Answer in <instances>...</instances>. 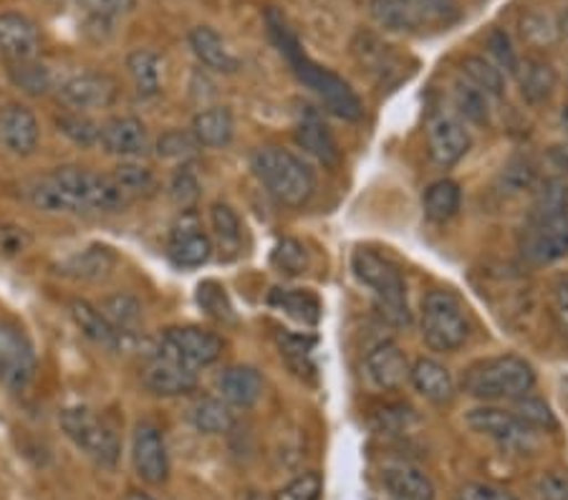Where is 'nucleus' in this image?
I'll use <instances>...</instances> for the list:
<instances>
[{"instance_id":"obj_48","label":"nucleus","mask_w":568,"mask_h":500,"mask_svg":"<svg viewBox=\"0 0 568 500\" xmlns=\"http://www.w3.org/2000/svg\"><path fill=\"white\" fill-rule=\"evenodd\" d=\"M170 197L182 213H190L200 200V182L187 167H182L170 182Z\"/></svg>"},{"instance_id":"obj_23","label":"nucleus","mask_w":568,"mask_h":500,"mask_svg":"<svg viewBox=\"0 0 568 500\" xmlns=\"http://www.w3.org/2000/svg\"><path fill=\"white\" fill-rule=\"evenodd\" d=\"M364 367L366 377H369L372 385L379 389H397L409 379V364L405 351L392 341H384L377 349H372L369 357L364 361Z\"/></svg>"},{"instance_id":"obj_15","label":"nucleus","mask_w":568,"mask_h":500,"mask_svg":"<svg viewBox=\"0 0 568 500\" xmlns=\"http://www.w3.org/2000/svg\"><path fill=\"white\" fill-rule=\"evenodd\" d=\"M132 466L144 483L162 486L170 478V455L168 442L158 427L142 422L134 427L132 438Z\"/></svg>"},{"instance_id":"obj_3","label":"nucleus","mask_w":568,"mask_h":500,"mask_svg":"<svg viewBox=\"0 0 568 500\" xmlns=\"http://www.w3.org/2000/svg\"><path fill=\"white\" fill-rule=\"evenodd\" d=\"M463 392L483 402H500V399H518L536 387V371L524 357L503 354L470 364L463 371Z\"/></svg>"},{"instance_id":"obj_51","label":"nucleus","mask_w":568,"mask_h":500,"mask_svg":"<svg viewBox=\"0 0 568 500\" xmlns=\"http://www.w3.org/2000/svg\"><path fill=\"white\" fill-rule=\"evenodd\" d=\"M29 245H31V235L26 227L13 225V223H0V256L16 258L29 251Z\"/></svg>"},{"instance_id":"obj_42","label":"nucleus","mask_w":568,"mask_h":500,"mask_svg":"<svg viewBox=\"0 0 568 500\" xmlns=\"http://www.w3.org/2000/svg\"><path fill=\"white\" fill-rule=\"evenodd\" d=\"M271 263L273 268L283 273V276H301V273L308 271L311 258L304 243H298L296 238H283L276 243V248H273Z\"/></svg>"},{"instance_id":"obj_31","label":"nucleus","mask_w":568,"mask_h":500,"mask_svg":"<svg viewBox=\"0 0 568 500\" xmlns=\"http://www.w3.org/2000/svg\"><path fill=\"white\" fill-rule=\"evenodd\" d=\"M265 302L306 326H316L321 322V314H324L318 296L306 288H273Z\"/></svg>"},{"instance_id":"obj_57","label":"nucleus","mask_w":568,"mask_h":500,"mask_svg":"<svg viewBox=\"0 0 568 500\" xmlns=\"http://www.w3.org/2000/svg\"><path fill=\"white\" fill-rule=\"evenodd\" d=\"M556 31L564 35V39H568V11L558 18V25H556Z\"/></svg>"},{"instance_id":"obj_41","label":"nucleus","mask_w":568,"mask_h":500,"mask_svg":"<svg viewBox=\"0 0 568 500\" xmlns=\"http://www.w3.org/2000/svg\"><path fill=\"white\" fill-rule=\"evenodd\" d=\"M460 71L467 81H473V84L480 91H485L490 99H500L503 94H506V81H503L500 69L496 67V63H490L488 59L467 57L463 61Z\"/></svg>"},{"instance_id":"obj_7","label":"nucleus","mask_w":568,"mask_h":500,"mask_svg":"<svg viewBox=\"0 0 568 500\" xmlns=\"http://www.w3.org/2000/svg\"><path fill=\"white\" fill-rule=\"evenodd\" d=\"M470 336V318L453 290H429L423 302V339L433 351H457Z\"/></svg>"},{"instance_id":"obj_44","label":"nucleus","mask_w":568,"mask_h":500,"mask_svg":"<svg viewBox=\"0 0 568 500\" xmlns=\"http://www.w3.org/2000/svg\"><path fill=\"white\" fill-rule=\"evenodd\" d=\"M195 302L210 318H215V322H235L231 298H227L225 288L220 286L217 280H203V284L197 286Z\"/></svg>"},{"instance_id":"obj_22","label":"nucleus","mask_w":568,"mask_h":500,"mask_svg":"<svg viewBox=\"0 0 568 500\" xmlns=\"http://www.w3.org/2000/svg\"><path fill=\"white\" fill-rule=\"evenodd\" d=\"M69 314L77 324V329L87 336L89 341H94L97 347L119 351L132 347V339H126L124 334H119L112 324L106 322V316L99 312L97 304H89L84 298H77V302L69 304Z\"/></svg>"},{"instance_id":"obj_32","label":"nucleus","mask_w":568,"mask_h":500,"mask_svg":"<svg viewBox=\"0 0 568 500\" xmlns=\"http://www.w3.org/2000/svg\"><path fill=\"white\" fill-rule=\"evenodd\" d=\"M99 312L106 316V322L114 326L119 334H124L126 339L136 341L140 339V326H142V304L130 294H112L104 296L97 304Z\"/></svg>"},{"instance_id":"obj_29","label":"nucleus","mask_w":568,"mask_h":500,"mask_svg":"<svg viewBox=\"0 0 568 500\" xmlns=\"http://www.w3.org/2000/svg\"><path fill=\"white\" fill-rule=\"evenodd\" d=\"M192 136L200 147H225L235 134V120L227 106H210L192 120Z\"/></svg>"},{"instance_id":"obj_13","label":"nucleus","mask_w":568,"mask_h":500,"mask_svg":"<svg viewBox=\"0 0 568 500\" xmlns=\"http://www.w3.org/2000/svg\"><path fill=\"white\" fill-rule=\"evenodd\" d=\"M59 99L69 112L89 114L97 109L114 106L119 99V84L102 71H84V74L63 81L59 86Z\"/></svg>"},{"instance_id":"obj_39","label":"nucleus","mask_w":568,"mask_h":500,"mask_svg":"<svg viewBox=\"0 0 568 500\" xmlns=\"http://www.w3.org/2000/svg\"><path fill=\"white\" fill-rule=\"evenodd\" d=\"M453 96H455V106L460 116H465L467 122L473 124H488L490 120V96L480 91L473 81H467L465 76L455 81L453 86Z\"/></svg>"},{"instance_id":"obj_54","label":"nucleus","mask_w":568,"mask_h":500,"mask_svg":"<svg viewBox=\"0 0 568 500\" xmlns=\"http://www.w3.org/2000/svg\"><path fill=\"white\" fill-rule=\"evenodd\" d=\"M503 182H506L508 193H524V190L534 187V170L526 162H516L503 172Z\"/></svg>"},{"instance_id":"obj_60","label":"nucleus","mask_w":568,"mask_h":500,"mask_svg":"<svg viewBox=\"0 0 568 500\" xmlns=\"http://www.w3.org/2000/svg\"><path fill=\"white\" fill-rule=\"evenodd\" d=\"M245 500H263V498H261V496H255V493H251V496L245 498Z\"/></svg>"},{"instance_id":"obj_26","label":"nucleus","mask_w":568,"mask_h":500,"mask_svg":"<svg viewBox=\"0 0 568 500\" xmlns=\"http://www.w3.org/2000/svg\"><path fill=\"white\" fill-rule=\"evenodd\" d=\"M190 49L207 69L220 71V74H235L241 69V59L227 49L223 35L210 25H197L190 31Z\"/></svg>"},{"instance_id":"obj_20","label":"nucleus","mask_w":568,"mask_h":500,"mask_svg":"<svg viewBox=\"0 0 568 500\" xmlns=\"http://www.w3.org/2000/svg\"><path fill=\"white\" fill-rule=\"evenodd\" d=\"M99 144L112 157L136 160L150 152V134L136 116H112L99 130Z\"/></svg>"},{"instance_id":"obj_40","label":"nucleus","mask_w":568,"mask_h":500,"mask_svg":"<svg viewBox=\"0 0 568 500\" xmlns=\"http://www.w3.org/2000/svg\"><path fill=\"white\" fill-rule=\"evenodd\" d=\"M23 195L33 207H39L43 213H77L71 200L63 195V190L49 175L29 182Z\"/></svg>"},{"instance_id":"obj_5","label":"nucleus","mask_w":568,"mask_h":500,"mask_svg":"<svg viewBox=\"0 0 568 500\" xmlns=\"http://www.w3.org/2000/svg\"><path fill=\"white\" fill-rule=\"evenodd\" d=\"M352 271L356 280L372 290L382 308V314L387 316L392 324L397 326L409 324L405 276H402V268L387 256V253H379L372 248H356L352 253Z\"/></svg>"},{"instance_id":"obj_25","label":"nucleus","mask_w":568,"mask_h":500,"mask_svg":"<svg viewBox=\"0 0 568 500\" xmlns=\"http://www.w3.org/2000/svg\"><path fill=\"white\" fill-rule=\"evenodd\" d=\"M263 377L255 367H227L217 377V397L225 399L231 407L248 409L263 397Z\"/></svg>"},{"instance_id":"obj_52","label":"nucleus","mask_w":568,"mask_h":500,"mask_svg":"<svg viewBox=\"0 0 568 500\" xmlns=\"http://www.w3.org/2000/svg\"><path fill=\"white\" fill-rule=\"evenodd\" d=\"M536 500H568V472L551 470L536 480Z\"/></svg>"},{"instance_id":"obj_17","label":"nucleus","mask_w":568,"mask_h":500,"mask_svg":"<svg viewBox=\"0 0 568 500\" xmlns=\"http://www.w3.org/2000/svg\"><path fill=\"white\" fill-rule=\"evenodd\" d=\"M142 385L158 397H182L197 387V371L154 349L142 369Z\"/></svg>"},{"instance_id":"obj_34","label":"nucleus","mask_w":568,"mask_h":500,"mask_svg":"<svg viewBox=\"0 0 568 500\" xmlns=\"http://www.w3.org/2000/svg\"><path fill=\"white\" fill-rule=\"evenodd\" d=\"M126 71L142 99H152L162 91V59L150 49H136L126 57Z\"/></svg>"},{"instance_id":"obj_55","label":"nucleus","mask_w":568,"mask_h":500,"mask_svg":"<svg viewBox=\"0 0 568 500\" xmlns=\"http://www.w3.org/2000/svg\"><path fill=\"white\" fill-rule=\"evenodd\" d=\"M460 500H518L508 490L490 483H467L460 490Z\"/></svg>"},{"instance_id":"obj_9","label":"nucleus","mask_w":568,"mask_h":500,"mask_svg":"<svg viewBox=\"0 0 568 500\" xmlns=\"http://www.w3.org/2000/svg\"><path fill=\"white\" fill-rule=\"evenodd\" d=\"M520 256L530 266H551L568 256V205L556 213L528 215Z\"/></svg>"},{"instance_id":"obj_33","label":"nucleus","mask_w":568,"mask_h":500,"mask_svg":"<svg viewBox=\"0 0 568 500\" xmlns=\"http://www.w3.org/2000/svg\"><path fill=\"white\" fill-rule=\"evenodd\" d=\"M6 74L18 91H23V94H29V96H45L53 86H57L51 69L45 67L41 59L8 61Z\"/></svg>"},{"instance_id":"obj_50","label":"nucleus","mask_w":568,"mask_h":500,"mask_svg":"<svg viewBox=\"0 0 568 500\" xmlns=\"http://www.w3.org/2000/svg\"><path fill=\"white\" fill-rule=\"evenodd\" d=\"M197 140L192 136V132H180L172 130L168 134L160 136L158 142V154L164 160H187L190 154L197 152Z\"/></svg>"},{"instance_id":"obj_10","label":"nucleus","mask_w":568,"mask_h":500,"mask_svg":"<svg viewBox=\"0 0 568 500\" xmlns=\"http://www.w3.org/2000/svg\"><path fill=\"white\" fill-rule=\"evenodd\" d=\"M158 351L197 371L223 357L225 339L203 326H172L160 336Z\"/></svg>"},{"instance_id":"obj_19","label":"nucleus","mask_w":568,"mask_h":500,"mask_svg":"<svg viewBox=\"0 0 568 500\" xmlns=\"http://www.w3.org/2000/svg\"><path fill=\"white\" fill-rule=\"evenodd\" d=\"M116 266L119 256L112 245L91 243L87 248L63 258L57 266V273L69 280H77V284H99V280L112 276Z\"/></svg>"},{"instance_id":"obj_58","label":"nucleus","mask_w":568,"mask_h":500,"mask_svg":"<svg viewBox=\"0 0 568 500\" xmlns=\"http://www.w3.org/2000/svg\"><path fill=\"white\" fill-rule=\"evenodd\" d=\"M126 500H154L152 496H146V493H142V490H132L130 496H126Z\"/></svg>"},{"instance_id":"obj_49","label":"nucleus","mask_w":568,"mask_h":500,"mask_svg":"<svg viewBox=\"0 0 568 500\" xmlns=\"http://www.w3.org/2000/svg\"><path fill=\"white\" fill-rule=\"evenodd\" d=\"M321 493H324V480L318 472H304V476L293 478L288 486H283L276 500H321Z\"/></svg>"},{"instance_id":"obj_45","label":"nucleus","mask_w":568,"mask_h":500,"mask_svg":"<svg viewBox=\"0 0 568 500\" xmlns=\"http://www.w3.org/2000/svg\"><path fill=\"white\" fill-rule=\"evenodd\" d=\"M513 415L520 417L528 427H534V430H554L556 427V417L551 409H548L546 402H540L536 397H518L513 399Z\"/></svg>"},{"instance_id":"obj_14","label":"nucleus","mask_w":568,"mask_h":500,"mask_svg":"<svg viewBox=\"0 0 568 500\" xmlns=\"http://www.w3.org/2000/svg\"><path fill=\"white\" fill-rule=\"evenodd\" d=\"M168 256L178 268H200L213 258V238L203 231L195 213H182L170 227Z\"/></svg>"},{"instance_id":"obj_36","label":"nucleus","mask_w":568,"mask_h":500,"mask_svg":"<svg viewBox=\"0 0 568 500\" xmlns=\"http://www.w3.org/2000/svg\"><path fill=\"white\" fill-rule=\"evenodd\" d=\"M210 225H213L220 253L225 258L237 256L243 245V223L233 207L227 203H215L210 207Z\"/></svg>"},{"instance_id":"obj_35","label":"nucleus","mask_w":568,"mask_h":500,"mask_svg":"<svg viewBox=\"0 0 568 500\" xmlns=\"http://www.w3.org/2000/svg\"><path fill=\"white\" fill-rule=\"evenodd\" d=\"M190 422L195 425V430L205 435H223L231 432L235 425L233 407L220 397H200L195 405L190 407Z\"/></svg>"},{"instance_id":"obj_28","label":"nucleus","mask_w":568,"mask_h":500,"mask_svg":"<svg viewBox=\"0 0 568 500\" xmlns=\"http://www.w3.org/2000/svg\"><path fill=\"white\" fill-rule=\"evenodd\" d=\"M518 84H520V94L528 104H546L548 99L556 94L558 86V74L551 63L544 59H526L518 67Z\"/></svg>"},{"instance_id":"obj_56","label":"nucleus","mask_w":568,"mask_h":500,"mask_svg":"<svg viewBox=\"0 0 568 500\" xmlns=\"http://www.w3.org/2000/svg\"><path fill=\"white\" fill-rule=\"evenodd\" d=\"M554 308L558 322H561L564 329H568V278H564L554 290Z\"/></svg>"},{"instance_id":"obj_12","label":"nucleus","mask_w":568,"mask_h":500,"mask_svg":"<svg viewBox=\"0 0 568 500\" xmlns=\"http://www.w3.org/2000/svg\"><path fill=\"white\" fill-rule=\"evenodd\" d=\"M467 425L470 430L478 435H485V438L496 440L500 448L508 450H530L536 442V430L528 427L520 417H516L510 409H498V407H478L467 412Z\"/></svg>"},{"instance_id":"obj_16","label":"nucleus","mask_w":568,"mask_h":500,"mask_svg":"<svg viewBox=\"0 0 568 500\" xmlns=\"http://www.w3.org/2000/svg\"><path fill=\"white\" fill-rule=\"evenodd\" d=\"M470 132L453 114H435L427 124V150L439 167H453L470 150Z\"/></svg>"},{"instance_id":"obj_24","label":"nucleus","mask_w":568,"mask_h":500,"mask_svg":"<svg viewBox=\"0 0 568 500\" xmlns=\"http://www.w3.org/2000/svg\"><path fill=\"white\" fill-rule=\"evenodd\" d=\"M296 142L301 150L316 157L324 167H338V162H342V150H338L334 134L328 132V126L316 112H306L301 116L296 124Z\"/></svg>"},{"instance_id":"obj_6","label":"nucleus","mask_w":568,"mask_h":500,"mask_svg":"<svg viewBox=\"0 0 568 500\" xmlns=\"http://www.w3.org/2000/svg\"><path fill=\"white\" fill-rule=\"evenodd\" d=\"M49 177L63 190L77 213H122L132 203L122 195L112 177L99 175L87 167L63 165L49 172Z\"/></svg>"},{"instance_id":"obj_8","label":"nucleus","mask_w":568,"mask_h":500,"mask_svg":"<svg viewBox=\"0 0 568 500\" xmlns=\"http://www.w3.org/2000/svg\"><path fill=\"white\" fill-rule=\"evenodd\" d=\"M59 422L61 430L67 432V438L77 445L89 460H94L99 468L106 470L116 468L119 455H122V442H119V435L102 420V417L94 415L87 407H69L61 412Z\"/></svg>"},{"instance_id":"obj_21","label":"nucleus","mask_w":568,"mask_h":500,"mask_svg":"<svg viewBox=\"0 0 568 500\" xmlns=\"http://www.w3.org/2000/svg\"><path fill=\"white\" fill-rule=\"evenodd\" d=\"M41 57V33L29 16L0 13V59L29 61Z\"/></svg>"},{"instance_id":"obj_43","label":"nucleus","mask_w":568,"mask_h":500,"mask_svg":"<svg viewBox=\"0 0 568 500\" xmlns=\"http://www.w3.org/2000/svg\"><path fill=\"white\" fill-rule=\"evenodd\" d=\"M57 126L63 136H69L79 147H94V144H99V130H102V124H97L89 114L67 112L57 116Z\"/></svg>"},{"instance_id":"obj_46","label":"nucleus","mask_w":568,"mask_h":500,"mask_svg":"<svg viewBox=\"0 0 568 500\" xmlns=\"http://www.w3.org/2000/svg\"><path fill=\"white\" fill-rule=\"evenodd\" d=\"M77 6L91 18V21L116 23L134 11L136 0H77Z\"/></svg>"},{"instance_id":"obj_37","label":"nucleus","mask_w":568,"mask_h":500,"mask_svg":"<svg viewBox=\"0 0 568 500\" xmlns=\"http://www.w3.org/2000/svg\"><path fill=\"white\" fill-rule=\"evenodd\" d=\"M460 203H463L460 185L453 180L433 182V185L425 190V197H423L425 215H427V221H433V223L450 221V217H455L457 211H460Z\"/></svg>"},{"instance_id":"obj_38","label":"nucleus","mask_w":568,"mask_h":500,"mask_svg":"<svg viewBox=\"0 0 568 500\" xmlns=\"http://www.w3.org/2000/svg\"><path fill=\"white\" fill-rule=\"evenodd\" d=\"M112 182L122 190V195L130 200V203H136V200L150 197L154 190H158V180H154V172L150 167L140 165V162L124 160L112 170Z\"/></svg>"},{"instance_id":"obj_18","label":"nucleus","mask_w":568,"mask_h":500,"mask_svg":"<svg viewBox=\"0 0 568 500\" xmlns=\"http://www.w3.org/2000/svg\"><path fill=\"white\" fill-rule=\"evenodd\" d=\"M0 144L18 157H31L41 144V124L26 104H6L0 109Z\"/></svg>"},{"instance_id":"obj_27","label":"nucleus","mask_w":568,"mask_h":500,"mask_svg":"<svg viewBox=\"0 0 568 500\" xmlns=\"http://www.w3.org/2000/svg\"><path fill=\"white\" fill-rule=\"evenodd\" d=\"M409 381L419 395L435 405H447L455 397V379L443 364L435 359H417L409 367Z\"/></svg>"},{"instance_id":"obj_2","label":"nucleus","mask_w":568,"mask_h":500,"mask_svg":"<svg viewBox=\"0 0 568 500\" xmlns=\"http://www.w3.org/2000/svg\"><path fill=\"white\" fill-rule=\"evenodd\" d=\"M251 167L273 200L286 207H304L316 193V175L298 154L283 147H263L253 154Z\"/></svg>"},{"instance_id":"obj_4","label":"nucleus","mask_w":568,"mask_h":500,"mask_svg":"<svg viewBox=\"0 0 568 500\" xmlns=\"http://www.w3.org/2000/svg\"><path fill=\"white\" fill-rule=\"evenodd\" d=\"M369 16L384 31L439 33L463 18L457 0H369Z\"/></svg>"},{"instance_id":"obj_53","label":"nucleus","mask_w":568,"mask_h":500,"mask_svg":"<svg viewBox=\"0 0 568 500\" xmlns=\"http://www.w3.org/2000/svg\"><path fill=\"white\" fill-rule=\"evenodd\" d=\"M488 45H490V51L496 53V59H498V63L500 67H506L510 74H518V67H520V61H518V57H516V51H513V45H510V39L503 31H496L490 35V41H488Z\"/></svg>"},{"instance_id":"obj_47","label":"nucleus","mask_w":568,"mask_h":500,"mask_svg":"<svg viewBox=\"0 0 568 500\" xmlns=\"http://www.w3.org/2000/svg\"><path fill=\"white\" fill-rule=\"evenodd\" d=\"M281 349L286 354V359L296 375H304V369L311 371V349L316 347L314 336H298V334H281Z\"/></svg>"},{"instance_id":"obj_59","label":"nucleus","mask_w":568,"mask_h":500,"mask_svg":"<svg viewBox=\"0 0 568 500\" xmlns=\"http://www.w3.org/2000/svg\"><path fill=\"white\" fill-rule=\"evenodd\" d=\"M564 124H566V126H568V106H566V109H564Z\"/></svg>"},{"instance_id":"obj_30","label":"nucleus","mask_w":568,"mask_h":500,"mask_svg":"<svg viewBox=\"0 0 568 500\" xmlns=\"http://www.w3.org/2000/svg\"><path fill=\"white\" fill-rule=\"evenodd\" d=\"M384 488L394 500H435L437 490L423 470L409 466H394L384 470Z\"/></svg>"},{"instance_id":"obj_1","label":"nucleus","mask_w":568,"mask_h":500,"mask_svg":"<svg viewBox=\"0 0 568 500\" xmlns=\"http://www.w3.org/2000/svg\"><path fill=\"white\" fill-rule=\"evenodd\" d=\"M268 29H271L273 41H276L281 53L288 59L293 74L304 81V84L314 91V94L321 96V102L326 104L328 112L342 116V120H349V122L362 120L364 116L362 99L354 94V89L346 84L342 76L332 74V71L321 67V63L306 57L304 49H301L298 39L291 33L288 23L283 21L281 13H276V11L268 13Z\"/></svg>"},{"instance_id":"obj_11","label":"nucleus","mask_w":568,"mask_h":500,"mask_svg":"<svg viewBox=\"0 0 568 500\" xmlns=\"http://www.w3.org/2000/svg\"><path fill=\"white\" fill-rule=\"evenodd\" d=\"M36 377V351L18 326L0 322V385L23 392Z\"/></svg>"}]
</instances>
